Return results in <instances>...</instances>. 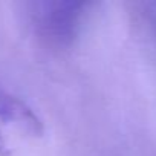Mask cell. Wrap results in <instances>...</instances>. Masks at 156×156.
Segmentation results:
<instances>
[{"instance_id": "cell-1", "label": "cell", "mask_w": 156, "mask_h": 156, "mask_svg": "<svg viewBox=\"0 0 156 156\" xmlns=\"http://www.w3.org/2000/svg\"><path fill=\"white\" fill-rule=\"evenodd\" d=\"M43 135V122L22 100L0 94V151L9 153L17 141L34 139Z\"/></svg>"}, {"instance_id": "cell-2", "label": "cell", "mask_w": 156, "mask_h": 156, "mask_svg": "<svg viewBox=\"0 0 156 156\" xmlns=\"http://www.w3.org/2000/svg\"><path fill=\"white\" fill-rule=\"evenodd\" d=\"M80 5L72 3H38L35 11L37 26L48 35L55 38H66L70 35L75 16Z\"/></svg>"}]
</instances>
